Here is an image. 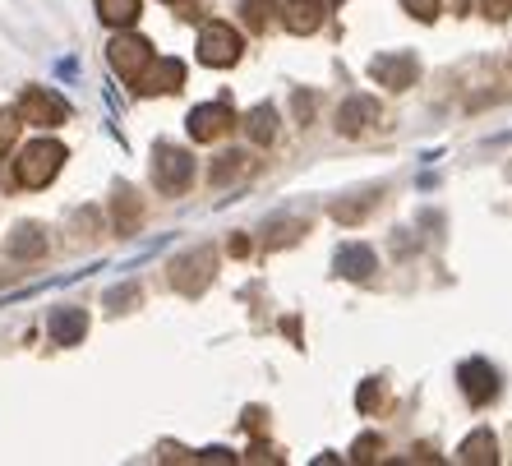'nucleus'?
I'll list each match as a JSON object with an SVG mask.
<instances>
[{
    "label": "nucleus",
    "instance_id": "10",
    "mask_svg": "<svg viewBox=\"0 0 512 466\" xmlns=\"http://www.w3.org/2000/svg\"><path fill=\"white\" fill-rule=\"evenodd\" d=\"M457 383H462V397L471 407H485L489 397L499 393V370L489 360H466L462 370H457Z\"/></svg>",
    "mask_w": 512,
    "mask_h": 466
},
{
    "label": "nucleus",
    "instance_id": "8",
    "mask_svg": "<svg viewBox=\"0 0 512 466\" xmlns=\"http://www.w3.org/2000/svg\"><path fill=\"white\" fill-rule=\"evenodd\" d=\"M374 120H383V107L374 102V97H365V93H356V97H346L342 107H337V134H346V139H360V134L370 130Z\"/></svg>",
    "mask_w": 512,
    "mask_h": 466
},
{
    "label": "nucleus",
    "instance_id": "1",
    "mask_svg": "<svg viewBox=\"0 0 512 466\" xmlns=\"http://www.w3.org/2000/svg\"><path fill=\"white\" fill-rule=\"evenodd\" d=\"M60 167H65V148L51 144V139H42V144H28L24 153H19L14 176H19V185H28V190H42V185L56 180Z\"/></svg>",
    "mask_w": 512,
    "mask_h": 466
},
{
    "label": "nucleus",
    "instance_id": "13",
    "mask_svg": "<svg viewBox=\"0 0 512 466\" xmlns=\"http://www.w3.org/2000/svg\"><path fill=\"white\" fill-rule=\"evenodd\" d=\"M333 268H337V277H346V282H370V273L379 263H374L370 245H342V250L333 254Z\"/></svg>",
    "mask_w": 512,
    "mask_h": 466
},
{
    "label": "nucleus",
    "instance_id": "26",
    "mask_svg": "<svg viewBox=\"0 0 512 466\" xmlns=\"http://www.w3.org/2000/svg\"><path fill=\"white\" fill-rule=\"evenodd\" d=\"M19 125H24V120H19V111H0V153L19 139Z\"/></svg>",
    "mask_w": 512,
    "mask_h": 466
},
{
    "label": "nucleus",
    "instance_id": "11",
    "mask_svg": "<svg viewBox=\"0 0 512 466\" xmlns=\"http://www.w3.org/2000/svg\"><path fill=\"white\" fill-rule=\"evenodd\" d=\"M180 84H185V65H180V60H171V56H162V60H148V65H143V74H139V79H134V88H139L143 97L176 93Z\"/></svg>",
    "mask_w": 512,
    "mask_h": 466
},
{
    "label": "nucleus",
    "instance_id": "23",
    "mask_svg": "<svg viewBox=\"0 0 512 466\" xmlns=\"http://www.w3.org/2000/svg\"><path fill=\"white\" fill-rule=\"evenodd\" d=\"M379 453H383V439H379V434H365V439H356V448H351V457H356L360 466H370Z\"/></svg>",
    "mask_w": 512,
    "mask_h": 466
},
{
    "label": "nucleus",
    "instance_id": "14",
    "mask_svg": "<svg viewBox=\"0 0 512 466\" xmlns=\"http://www.w3.org/2000/svg\"><path fill=\"white\" fill-rule=\"evenodd\" d=\"M457 462H466V466H494V462H499V439H494L489 430L466 434L462 448H457Z\"/></svg>",
    "mask_w": 512,
    "mask_h": 466
},
{
    "label": "nucleus",
    "instance_id": "25",
    "mask_svg": "<svg viewBox=\"0 0 512 466\" xmlns=\"http://www.w3.org/2000/svg\"><path fill=\"white\" fill-rule=\"evenodd\" d=\"M300 231H310V227H305V222H277L273 236H268V245H273V250H282V245H291Z\"/></svg>",
    "mask_w": 512,
    "mask_h": 466
},
{
    "label": "nucleus",
    "instance_id": "12",
    "mask_svg": "<svg viewBox=\"0 0 512 466\" xmlns=\"http://www.w3.org/2000/svg\"><path fill=\"white\" fill-rule=\"evenodd\" d=\"M328 19V0H282V24L296 37H310Z\"/></svg>",
    "mask_w": 512,
    "mask_h": 466
},
{
    "label": "nucleus",
    "instance_id": "17",
    "mask_svg": "<svg viewBox=\"0 0 512 466\" xmlns=\"http://www.w3.org/2000/svg\"><path fill=\"white\" fill-rule=\"evenodd\" d=\"M240 10H245V24H250L254 33H268V28L282 19V0H245Z\"/></svg>",
    "mask_w": 512,
    "mask_h": 466
},
{
    "label": "nucleus",
    "instance_id": "4",
    "mask_svg": "<svg viewBox=\"0 0 512 466\" xmlns=\"http://www.w3.org/2000/svg\"><path fill=\"white\" fill-rule=\"evenodd\" d=\"M213 250H190V254H180L176 263H171V287L185 291V296H199L208 282H213Z\"/></svg>",
    "mask_w": 512,
    "mask_h": 466
},
{
    "label": "nucleus",
    "instance_id": "27",
    "mask_svg": "<svg viewBox=\"0 0 512 466\" xmlns=\"http://www.w3.org/2000/svg\"><path fill=\"white\" fill-rule=\"evenodd\" d=\"M406 5V14H416V19H439V0H402Z\"/></svg>",
    "mask_w": 512,
    "mask_h": 466
},
{
    "label": "nucleus",
    "instance_id": "21",
    "mask_svg": "<svg viewBox=\"0 0 512 466\" xmlns=\"http://www.w3.org/2000/svg\"><path fill=\"white\" fill-rule=\"evenodd\" d=\"M245 134H250L254 144H273L277 139V111L273 107H254L250 120H245Z\"/></svg>",
    "mask_w": 512,
    "mask_h": 466
},
{
    "label": "nucleus",
    "instance_id": "28",
    "mask_svg": "<svg viewBox=\"0 0 512 466\" xmlns=\"http://www.w3.org/2000/svg\"><path fill=\"white\" fill-rule=\"evenodd\" d=\"M480 10H485V19H508L512 0H480Z\"/></svg>",
    "mask_w": 512,
    "mask_h": 466
},
{
    "label": "nucleus",
    "instance_id": "2",
    "mask_svg": "<svg viewBox=\"0 0 512 466\" xmlns=\"http://www.w3.org/2000/svg\"><path fill=\"white\" fill-rule=\"evenodd\" d=\"M153 180H157V190L162 194H180L194 180V157L185 153V148L162 144L153 153Z\"/></svg>",
    "mask_w": 512,
    "mask_h": 466
},
{
    "label": "nucleus",
    "instance_id": "6",
    "mask_svg": "<svg viewBox=\"0 0 512 466\" xmlns=\"http://www.w3.org/2000/svg\"><path fill=\"white\" fill-rule=\"evenodd\" d=\"M19 120L42 125V130H56V125L70 120V107H65L56 93H47V88H28V93L19 97Z\"/></svg>",
    "mask_w": 512,
    "mask_h": 466
},
{
    "label": "nucleus",
    "instance_id": "3",
    "mask_svg": "<svg viewBox=\"0 0 512 466\" xmlns=\"http://www.w3.org/2000/svg\"><path fill=\"white\" fill-rule=\"evenodd\" d=\"M199 60L213 70H227L240 60V33L231 24H203L199 33Z\"/></svg>",
    "mask_w": 512,
    "mask_h": 466
},
{
    "label": "nucleus",
    "instance_id": "9",
    "mask_svg": "<svg viewBox=\"0 0 512 466\" xmlns=\"http://www.w3.org/2000/svg\"><path fill=\"white\" fill-rule=\"evenodd\" d=\"M231 125H236V116H231L227 102H203V107L190 111V139L194 144H213V139L231 134Z\"/></svg>",
    "mask_w": 512,
    "mask_h": 466
},
{
    "label": "nucleus",
    "instance_id": "20",
    "mask_svg": "<svg viewBox=\"0 0 512 466\" xmlns=\"http://www.w3.org/2000/svg\"><path fill=\"white\" fill-rule=\"evenodd\" d=\"M374 204H379V190L360 194V199H337V204H333V217L342 222V227H356V222H360L365 213H370Z\"/></svg>",
    "mask_w": 512,
    "mask_h": 466
},
{
    "label": "nucleus",
    "instance_id": "31",
    "mask_svg": "<svg viewBox=\"0 0 512 466\" xmlns=\"http://www.w3.org/2000/svg\"><path fill=\"white\" fill-rule=\"evenodd\" d=\"M254 462H277V457H273V448H263V443H259V448H254Z\"/></svg>",
    "mask_w": 512,
    "mask_h": 466
},
{
    "label": "nucleus",
    "instance_id": "18",
    "mask_svg": "<svg viewBox=\"0 0 512 466\" xmlns=\"http://www.w3.org/2000/svg\"><path fill=\"white\" fill-rule=\"evenodd\" d=\"M250 167H254L250 153H222V157L213 162V185H227V180L250 176Z\"/></svg>",
    "mask_w": 512,
    "mask_h": 466
},
{
    "label": "nucleus",
    "instance_id": "29",
    "mask_svg": "<svg viewBox=\"0 0 512 466\" xmlns=\"http://www.w3.org/2000/svg\"><path fill=\"white\" fill-rule=\"evenodd\" d=\"M134 296H139V291H134V287H125V291H111V296H107V305H111V310H130V300Z\"/></svg>",
    "mask_w": 512,
    "mask_h": 466
},
{
    "label": "nucleus",
    "instance_id": "22",
    "mask_svg": "<svg viewBox=\"0 0 512 466\" xmlns=\"http://www.w3.org/2000/svg\"><path fill=\"white\" fill-rule=\"evenodd\" d=\"M111 208H116V231H134V227H139V213H143V208H139V194H134L130 185H120V190H116V204H111Z\"/></svg>",
    "mask_w": 512,
    "mask_h": 466
},
{
    "label": "nucleus",
    "instance_id": "5",
    "mask_svg": "<svg viewBox=\"0 0 512 466\" xmlns=\"http://www.w3.org/2000/svg\"><path fill=\"white\" fill-rule=\"evenodd\" d=\"M370 74H374V84H383V88H393V93H402V88L416 84L420 60L411 56V51H383V56L370 60Z\"/></svg>",
    "mask_w": 512,
    "mask_h": 466
},
{
    "label": "nucleus",
    "instance_id": "15",
    "mask_svg": "<svg viewBox=\"0 0 512 466\" xmlns=\"http://www.w3.org/2000/svg\"><path fill=\"white\" fill-rule=\"evenodd\" d=\"M5 254H10V259H42V254H47V231L33 227V222H24V227L10 236Z\"/></svg>",
    "mask_w": 512,
    "mask_h": 466
},
{
    "label": "nucleus",
    "instance_id": "7",
    "mask_svg": "<svg viewBox=\"0 0 512 466\" xmlns=\"http://www.w3.org/2000/svg\"><path fill=\"white\" fill-rule=\"evenodd\" d=\"M107 60H111V70H116L120 79H130L134 84V79L143 74V65L153 60V47H148L143 37H134V33H120L116 42L107 47Z\"/></svg>",
    "mask_w": 512,
    "mask_h": 466
},
{
    "label": "nucleus",
    "instance_id": "32",
    "mask_svg": "<svg viewBox=\"0 0 512 466\" xmlns=\"http://www.w3.org/2000/svg\"><path fill=\"white\" fill-rule=\"evenodd\" d=\"M171 5H185V0H171Z\"/></svg>",
    "mask_w": 512,
    "mask_h": 466
},
{
    "label": "nucleus",
    "instance_id": "19",
    "mask_svg": "<svg viewBox=\"0 0 512 466\" xmlns=\"http://www.w3.org/2000/svg\"><path fill=\"white\" fill-rule=\"evenodd\" d=\"M97 14L111 28H130L139 19V0H97Z\"/></svg>",
    "mask_w": 512,
    "mask_h": 466
},
{
    "label": "nucleus",
    "instance_id": "30",
    "mask_svg": "<svg viewBox=\"0 0 512 466\" xmlns=\"http://www.w3.org/2000/svg\"><path fill=\"white\" fill-rule=\"evenodd\" d=\"M296 111H300V125H310V116H314V97L296 93Z\"/></svg>",
    "mask_w": 512,
    "mask_h": 466
},
{
    "label": "nucleus",
    "instance_id": "24",
    "mask_svg": "<svg viewBox=\"0 0 512 466\" xmlns=\"http://www.w3.org/2000/svg\"><path fill=\"white\" fill-rule=\"evenodd\" d=\"M383 397H388V393H383V383L379 379H365V383H360L356 402H360V411H374V407H383Z\"/></svg>",
    "mask_w": 512,
    "mask_h": 466
},
{
    "label": "nucleus",
    "instance_id": "16",
    "mask_svg": "<svg viewBox=\"0 0 512 466\" xmlns=\"http://www.w3.org/2000/svg\"><path fill=\"white\" fill-rule=\"evenodd\" d=\"M84 333H88V314L84 310H56L51 314V337H56L60 347L84 342Z\"/></svg>",
    "mask_w": 512,
    "mask_h": 466
}]
</instances>
